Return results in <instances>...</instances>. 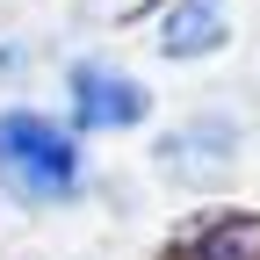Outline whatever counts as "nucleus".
Returning <instances> with one entry per match:
<instances>
[{"instance_id":"obj_1","label":"nucleus","mask_w":260,"mask_h":260,"mask_svg":"<svg viewBox=\"0 0 260 260\" xmlns=\"http://www.w3.org/2000/svg\"><path fill=\"white\" fill-rule=\"evenodd\" d=\"M87 181V152L65 123L37 116V109H0V188L29 210L73 203Z\"/></svg>"},{"instance_id":"obj_2","label":"nucleus","mask_w":260,"mask_h":260,"mask_svg":"<svg viewBox=\"0 0 260 260\" xmlns=\"http://www.w3.org/2000/svg\"><path fill=\"white\" fill-rule=\"evenodd\" d=\"M239 167V123L232 116H188L159 138V174L181 188H224Z\"/></svg>"},{"instance_id":"obj_3","label":"nucleus","mask_w":260,"mask_h":260,"mask_svg":"<svg viewBox=\"0 0 260 260\" xmlns=\"http://www.w3.org/2000/svg\"><path fill=\"white\" fill-rule=\"evenodd\" d=\"M65 94H73V123L80 130H130L152 116V94L138 73H123L116 58H80L65 73Z\"/></svg>"},{"instance_id":"obj_5","label":"nucleus","mask_w":260,"mask_h":260,"mask_svg":"<svg viewBox=\"0 0 260 260\" xmlns=\"http://www.w3.org/2000/svg\"><path fill=\"white\" fill-rule=\"evenodd\" d=\"M188 260H260V217H217L188 239Z\"/></svg>"},{"instance_id":"obj_4","label":"nucleus","mask_w":260,"mask_h":260,"mask_svg":"<svg viewBox=\"0 0 260 260\" xmlns=\"http://www.w3.org/2000/svg\"><path fill=\"white\" fill-rule=\"evenodd\" d=\"M232 22H224V0H174L159 15V58H210L224 51Z\"/></svg>"}]
</instances>
